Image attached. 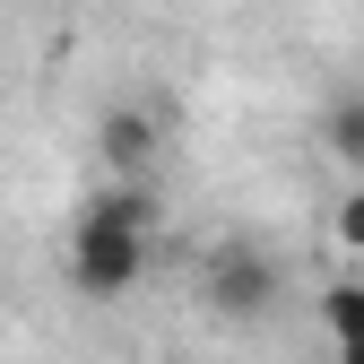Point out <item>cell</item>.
Wrapping results in <instances>:
<instances>
[{
	"instance_id": "1",
	"label": "cell",
	"mask_w": 364,
	"mask_h": 364,
	"mask_svg": "<svg viewBox=\"0 0 364 364\" xmlns=\"http://www.w3.org/2000/svg\"><path fill=\"white\" fill-rule=\"evenodd\" d=\"M148 243H156V200H148V182H113L105 200H87L78 217V235H70V287L78 295H130L148 278Z\"/></svg>"
},
{
	"instance_id": "2",
	"label": "cell",
	"mask_w": 364,
	"mask_h": 364,
	"mask_svg": "<svg viewBox=\"0 0 364 364\" xmlns=\"http://www.w3.org/2000/svg\"><path fill=\"white\" fill-rule=\"evenodd\" d=\"M278 295H287V278L260 243H208L200 252V304L217 321H269Z\"/></svg>"
},
{
	"instance_id": "3",
	"label": "cell",
	"mask_w": 364,
	"mask_h": 364,
	"mask_svg": "<svg viewBox=\"0 0 364 364\" xmlns=\"http://www.w3.org/2000/svg\"><path fill=\"white\" fill-rule=\"evenodd\" d=\"M156 148H165V130H156L148 105H113V113L96 122V156H105L113 182H148V173H156Z\"/></svg>"
},
{
	"instance_id": "4",
	"label": "cell",
	"mask_w": 364,
	"mask_h": 364,
	"mask_svg": "<svg viewBox=\"0 0 364 364\" xmlns=\"http://www.w3.org/2000/svg\"><path fill=\"white\" fill-rule=\"evenodd\" d=\"M321 139H330V156H338L347 173H364V87L330 96V113H321Z\"/></svg>"
},
{
	"instance_id": "5",
	"label": "cell",
	"mask_w": 364,
	"mask_h": 364,
	"mask_svg": "<svg viewBox=\"0 0 364 364\" xmlns=\"http://www.w3.org/2000/svg\"><path fill=\"white\" fill-rule=\"evenodd\" d=\"M321 321H330L338 364H364V287H330L321 295Z\"/></svg>"
},
{
	"instance_id": "6",
	"label": "cell",
	"mask_w": 364,
	"mask_h": 364,
	"mask_svg": "<svg viewBox=\"0 0 364 364\" xmlns=\"http://www.w3.org/2000/svg\"><path fill=\"white\" fill-rule=\"evenodd\" d=\"M330 243L347 252V260H364V173L338 191V208H330Z\"/></svg>"
}]
</instances>
